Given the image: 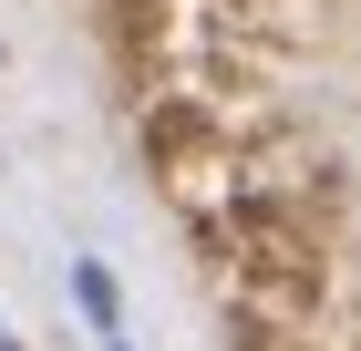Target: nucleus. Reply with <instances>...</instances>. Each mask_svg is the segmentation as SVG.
<instances>
[{"label":"nucleus","instance_id":"obj_1","mask_svg":"<svg viewBox=\"0 0 361 351\" xmlns=\"http://www.w3.org/2000/svg\"><path fill=\"white\" fill-rule=\"evenodd\" d=\"M0 351H21V341H11V331H0Z\"/></svg>","mask_w":361,"mask_h":351}]
</instances>
